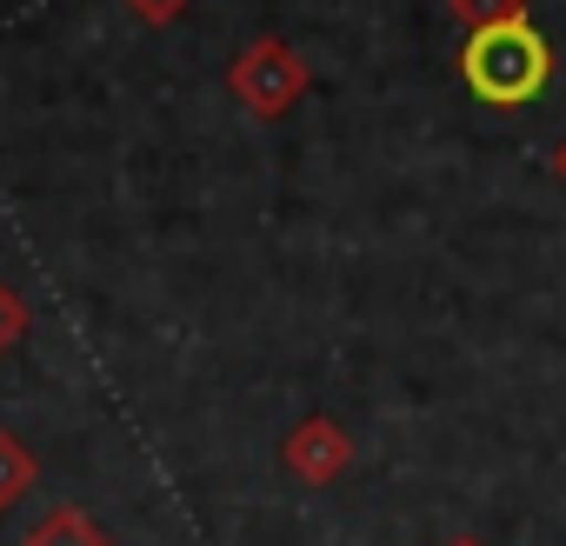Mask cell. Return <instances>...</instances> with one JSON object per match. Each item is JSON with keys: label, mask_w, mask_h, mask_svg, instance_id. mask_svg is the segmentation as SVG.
Here are the masks:
<instances>
[{"label": "cell", "mask_w": 566, "mask_h": 546, "mask_svg": "<svg viewBox=\"0 0 566 546\" xmlns=\"http://www.w3.org/2000/svg\"><path fill=\"white\" fill-rule=\"evenodd\" d=\"M460 81L480 107H533L553 81V48L533 21H506V28H480L460 41Z\"/></svg>", "instance_id": "6da1fadb"}, {"label": "cell", "mask_w": 566, "mask_h": 546, "mask_svg": "<svg viewBox=\"0 0 566 546\" xmlns=\"http://www.w3.org/2000/svg\"><path fill=\"white\" fill-rule=\"evenodd\" d=\"M307 87H314L307 61L280 41V34H260V41H247V48L227 61V94H233L253 120H280Z\"/></svg>", "instance_id": "7a4b0ae2"}, {"label": "cell", "mask_w": 566, "mask_h": 546, "mask_svg": "<svg viewBox=\"0 0 566 546\" xmlns=\"http://www.w3.org/2000/svg\"><path fill=\"white\" fill-rule=\"evenodd\" d=\"M280 466H287L301 486H334V480L354 466V440H347V427H340V420L307 413L287 440H280Z\"/></svg>", "instance_id": "3957f363"}, {"label": "cell", "mask_w": 566, "mask_h": 546, "mask_svg": "<svg viewBox=\"0 0 566 546\" xmlns=\"http://www.w3.org/2000/svg\"><path fill=\"white\" fill-rule=\"evenodd\" d=\"M21 546H114V539L87 506H54L48 519H34V533H21Z\"/></svg>", "instance_id": "277c9868"}, {"label": "cell", "mask_w": 566, "mask_h": 546, "mask_svg": "<svg viewBox=\"0 0 566 546\" xmlns=\"http://www.w3.org/2000/svg\"><path fill=\"white\" fill-rule=\"evenodd\" d=\"M34 480H41V460L28 453V440H21V433L0 427V513L21 506V500L34 493Z\"/></svg>", "instance_id": "5b68a950"}, {"label": "cell", "mask_w": 566, "mask_h": 546, "mask_svg": "<svg viewBox=\"0 0 566 546\" xmlns=\"http://www.w3.org/2000/svg\"><path fill=\"white\" fill-rule=\"evenodd\" d=\"M453 28L480 34V28H506V21H526V0H447Z\"/></svg>", "instance_id": "8992f818"}, {"label": "cell", "mask_w": 566, "mask_h": 546, "mask_svg": "<svg viewBox=\"0 0 566 546\" xmlns=\"http://www.w3.org/2000/svg\"><path fill=\"white\" fill-rule=\"evenodd\" d=\"M28 327H34V314H28V301L0 281V354H14L21 340H28Z\"/></svg>", "instance_id": "52a82bcc"}, {"label": "cell", "mask_w": 566, "mask_h": 546, "mask_svg": "<svg viewBox=\"0 0 566 546\" xmlns=\"http://www.w3.org/2000/svg\"><path fill=\"white\" fill-rule=\"evenodd\" d=\"M120 8H127L140 28H167V21H180V14L193 8V0H120Z\"/></svg>", "instance_id": "ba28073f"}, {"label": "cell", "mask_w": 566, "mask_h": 546, "mask_svg": "<svg viewBox=\"0 0 566 546\" xmlns=\"http://www.w3.org/2000/svg\"><path fill=\"white\" fill-rule=\"evenodd\" d=\"M447 546H486V539H480V533H460V539H447Z\"/></svg>", "instance_id": "9c48e42d"}, {"label": "cell", "mask_w": 566, "mask_h": 546, "mask_svg": "<svg viewBox=\"0 0 566 546\" xmlns=\"http://www.w3.org/2000/svg\"><path fill=\"white\" fill-rule=\"evenodd\" d=\"M553 167H559V174H566V147H559V154H553Z\"/></svg>", "instance_id": "30bf717a"}]
</instances>
